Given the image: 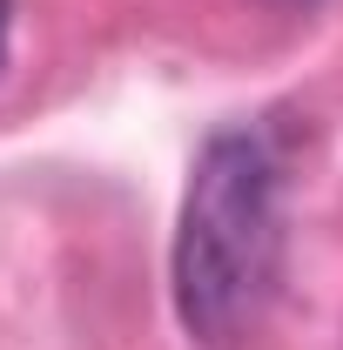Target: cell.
<instances>
[{"instance_id":"obj_1","label":"cell","mask_w":343,"mask_h":350,"mask_svg":"<svg viewBox=\"0 0 343 350\" xmlns=\"http://www.w3.org/2000/svg\"><path fill=\"white\" fill-rule=\"evenodd\" d=\"M175 317L202 350H236L283 283V169L269 142L222 129L202 142L175 222Z\"/></svg>"},{"instance_id":"obj_2","label":"cell","mask_w":343,"mask_h":350,"mask_svg":"<svg viewBox=\"0 0 343 350\" xmlns=\"http://www.w3.org/2000/svg\"><path fill=\"white\" fill-rule=\"evenodd\" d=\"M7 14H14V0H0V61H7Z\"/></svg>"},{"instance_id":"obj_3","label":"cell","mask_w":343,"mask_h":350,"mask_svg":"<svg viewBox=\"0 0 343 350\" xmlns=\"http://www.w3.org/2000/svg\"><path fill=\"white\" fill-rule=\"evenodd\" d=\"M276 7H316V0H276Z\"/></svg>"}]
</instances>
